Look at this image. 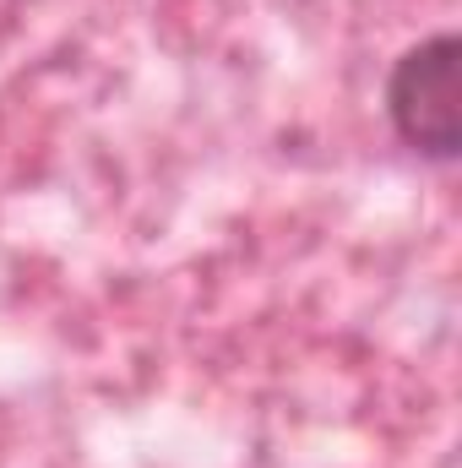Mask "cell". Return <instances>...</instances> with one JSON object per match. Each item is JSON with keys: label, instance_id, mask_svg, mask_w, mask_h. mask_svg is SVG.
I'll return each instance as SVG.
<instances>
[{"label": "cell", "instance_id": "1", "mask_svg": "<svg viewBox=\"0 0 462 468\" xmlns=\"http://www.w3.org/2000/svg\"><path fill=\"white\" fill-rule=\"evenodd\" d=\"M457 66H462V44L457 33H436L425 44H414L392 82H386V115L397 125V136L436 158L452 164L462 147V104H457Z\"/></svg>", "mask_w": 462, "mask_h": 468}]
</instances>
